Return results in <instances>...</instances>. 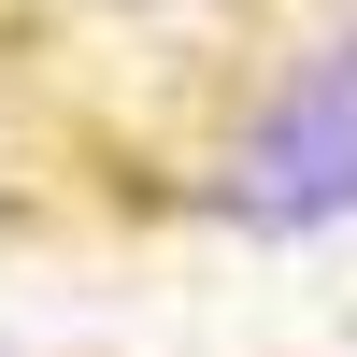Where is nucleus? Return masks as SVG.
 <instances>
[{
    "label": "nucleus",
    "mask_w": 357,
    "mask_h": 357,
    "mask_svg": "<svg viewBox=\"0 0 357 357\" xmlns=\"http://www.w3.org/2000/svg\"><path fill=\"white\" fill-rule=\"evenodd\" d=\"M229 200H243V215H272V229L343 215V200H357V43H329L272 114H257V143L229 158Z\"/></svg>",
    "instance_id": "1"
}]
</instances>
